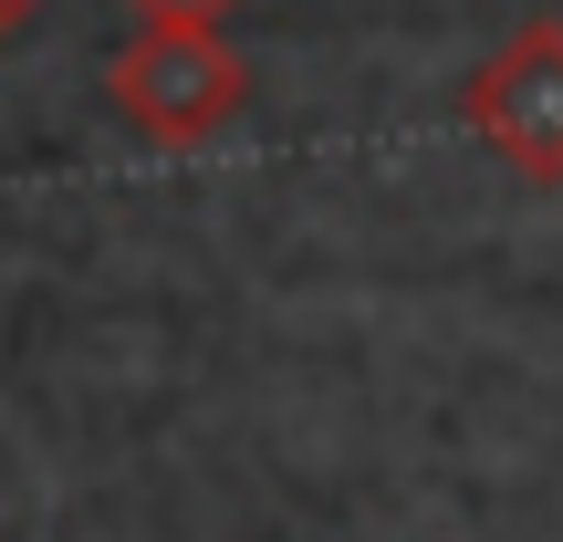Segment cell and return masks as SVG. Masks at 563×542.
Here are the masks:
<instances>
[{"instance_id":"cell-1","label":"cell","mask_w":563,"mask_h":542,"mask_svg":"<svg viewBox=\"0 0 563 542\" xmlns=\"http://www.w3.org/2000/svg\"><path fill=\"white\" fill-rule=\"evenodd\" d=\"M104 95L136 136L157 146H199L220 136L230 115L251 104V63L230 53L220 32H136L115 63H104Z\"/></svg>"},{"instance_id":"cell-2","label":"cell","mask_w":563,"mask_h":542,"mask_svg":"<svg viewBox=\"0 0 563 542\" xmlns=\"http://www.w3.org/2000/svg\"><path fill=\"white\" fill-rule=\"evenodd\" d=\"M460 115L511 178L553 188L563 178V21H522L511 42H490L460 84Z\"/></svg>"},{"instance_id":"cell-3","label":"cell","mask_w":563,"mask_h":542,"mask_svg":"<svg viewBox=\"0 0 563 542\" xmlns=\"http://www.w3.org/2000/svg\"><path fill=\"white\" fill-rule=\"evenodd\" d=\"M230 11H241V0H136L146 32H220Z\"/></svg>"},{"instance_id":"cell-4","label":"cell","mask_w":563,"mask_h":542,"mask_svg":"<svg viewBox=\"0 0 563 542\" xmlns=\"http://www.w3.org/2000/svg\"><path fill=\"white\" fill-rule=\"evenodd\" d=\"M32 11L42 0H0V32H32Z\"/></svg>"}]
</instances>
